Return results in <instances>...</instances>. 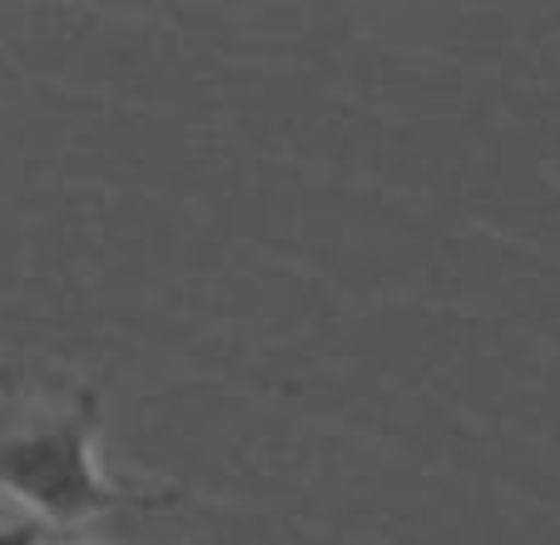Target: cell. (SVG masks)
Masks as SVG:
<instances>
[{
    "label": "cell",
    "instance_id": "1",
    "mask_svg": "<svg viewBox=\"0 0 560 545\" xmlns=\"http://www.w3.org/2000/svg\"><path fill=\"white\" fill-rule=\"evenodd\" d=\"M100 392L85 387L50 421H35L25 431L0 437V491L21 501L35 525L65 531L100 515H135L164 511L179 501V486H144L115 482L100 466Z\"/></svg>",
    "mask_w": 560,
    "mask_h": 545
},
{
    "label": "cell",
    "instance_id": "2",
    "mask_svg": "<svg viewBox=\"0 0 560 545\" xmlns=\"http://www.w3.org/2000/svg\"><path fill=\"white\" fill-rule=\"evenodd\" d=\"M0 545H50V531L35 521H15V525H0Z\"/></svg>",
    "mask_w": 560,
    "mask_h": 545
}]
</instances>
